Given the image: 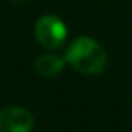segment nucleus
I'll return each mask as SVG.
<instances>
[{"mask_svg": "<svg viewBox=\"0 0 132 132\" xmlns=\"http://www.w3.org/2000/svg\"><path fill=\"white\" fill-rule=\"evenodd\" d=\"M65 60L85 75H97L105 69L107 55L102 45L90 37H77L65 52Z\"/></svg>", "mask_w": 132, "mask_h": 132, "instance_id": "1", "label": "nucleus"}, {"mask_svg": "<svg viewBox=\"0 0 132 132\" xmlns=\"http://www.w3.org/2000/svg\"><path fill=\"white\" fill-rule=\"evenodd\" d=\"M35 37L44 47L57 48L67 39V27L59 17L45 15L37 20L35 25Z\"/></svg>", "mask_w": 132, "mask_h": 132, "instance_id": "2", "label": "nucleus"}, {"mask_svg": "<svg viewBox=\"0 0 132 132\" xmlns=\"http://www.w3.org/2000/svg\"><path fill=\"white\" fill-rule=\"evenodd\" d=\"M34 116L22 107H9L0 112V132H30Z\"/></svg>", "mask_w": 132, "mask_h": 132, "instance_id": "3", "label": "nucleus"}, {"mask_svg": "<svg viewBox=\"0 0 132 132\" xmlns=\"http://www.w3.org/2000/svg\"><path fill=\"white\" fill-rule=\"evenodd\" d=\"M64 59H60L55 54H44L37 59V72L44 77H57L62 70H64Z\"/></svg>", "mask_w": 132, "mask_h": 132, "instance_id": "4", "label": "nucleus"}, {"mask_svg": "<svg viewBox=\"0 0 132 132\" xmlns=\"http://www.w3.org/2000/svg\"><path fill=\"white\" fill-rule=\"evenodd\" d=\"M15 2H19V0H15Z\"/></svg>", "mask_w": 132, "mask_h": 132, "instance_id": "5", "label": "nucleus"}]
</instances>
